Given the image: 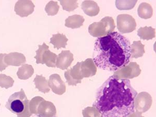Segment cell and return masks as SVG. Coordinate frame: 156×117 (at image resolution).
Instances as JSON below:
<instances>
[{
    "mask_svg": "<svg viewBox=\"0 0 156 117\" xmlns=\"http://www.w3.org/2000/svg\"><path fill=\"white\" fill-rule=\"evenodd\" d=\"M141 73L140 66L136 62H131L114 73L113 76L121 79H131L139 76Z\"/></svg>",
    "mask_w": 156,
    "mask_h": 117,
    "instance_id": "ba28073f",
    "label": "cell"
},
{
    "mask_svg": "<svg viewBox=\"0 0 156 117\" xmlns=\"http://www.w3.org/2000/svg\"><path fill=\"white\" fill-rule=\"evenodd\" d=\"M68 40L66 36L63 34H53L50 39V43L54 45V48L59 50L61 48H65Z\"/></svg>",
    "mask_w": 156,
    "mask_h": 117,
    "instance_id": "e0dca14e",
    "label": "cell"
},
{
    "mask_svg": "<svg viewBox=\"0 0 156 117\" xmlns=\"http://www.w3.org/2000/svg\"><path fill=\"white\" fill-rule=\"evenodd\" d=\"M81 9L85 14L90 17L98 15L100 11L98 4L94 1H84L82 3Z\"/></svg>",
    "mask_w": 156,
    "mask_h": 117,
    "instance_id": "9a60e30c",
    "label": "cell"
},
{
    "mask_svg": "<svg viewBox=\"0 0 156 117\" xmlns=\"http://www.w3.org/2000/svg\"><path fill=\"white\" fill-rule=\"evenodd\" d=\"M6 54H0V71H3L8 66L4 62Z\"/></svg>",
    "mask_w": 156,
    "mask_h": 117,
    "instance_id": "83f0119b",
    "label": "cell"
},
{
    "mask_svg": "<svg viewBox=\"0 0 156 117\" xmlns=\"http://www.w3.org/2000/svg\"><path fill=\"white\" fill-rule=\"evenodd\" d=\"M60 4L65 11L72 12L78 7L77 1H60Z\"/></svg>",
    "mask_w": 156,
    "mask_h": 117,
    "instance_id": "484cf974",
    "label": "cell"
},
{
    "mask_svg": "<svg viewBox=\"0 0 156 117\" xmlns=\"http://www.w3.org/2000/svg\"><path fill=\"white\" fill-rule=\"evenodd\" d=\"M34 73L33 67L28 64H24L21 67L19 68L17 75L20 80H26L31 78Z\"/></svg>",
    "mask_w": 156,
    "mask_h": 117,
    "instance_id": "d6986e66",
    "label": "cell"
},
{
    "mask_svg": "<svg viewBox=\"0 0 156 117\" xmlns=\"http://www.w3.org/2000/svg\"><path fill=\"white\" fill-rule=\"evenodd\" d=\"M73 60V55L70 51H62L57 56L56 66L62 70L67 69Z\"/></svg>",
    "mask_w": 156,
    "mask_h": 117,
    "instance_id": "4fadbf2b",
    "label": "cell"
},
{
    "mask_svg": "<svg viewBox=\"0 0 156 117\" xmlns=\"http://www.w3.org/2000/svg\"><path fill=\"white\" fill-rule=\"evenodd\" d=\"M14 80L11 76L4 74H0V87L8 89L12 87Z\"/></svg>",
    "mask_w": 156,
    "mask_h": 117,
    "instance_id": "d4e9b609",
    "label": "cell"
},
{
    "mask_svg": "<svg viewBox=\"0 0 156 117\" xmlns=\"http://www.w3.org/2000/svg\"><path fill=\"white\" fill-rule=\"evenodd\" d=\"M34 81L36 85V89H37L40 92L44 94L50 92V88L48 86V81L44 76L37 75Z\"/></svg>",
    "mask_w": 156,
    "mask_h": 117,
    "instance_id": "ffe728a7",
    "label": "cell"
},
{
    "mask_svg": "<svg viewBox=\"0 0 156 117\" xmlns=\"http://www.w3.org/2000/svg\"><path fill=\"white\" fill-rule=\"evenodd\" d=\"M145 53V45L142 44L141 41H134L131 45V54L132 58H138L142 57Z\"/></svg>",
    "mask_w": 156,
    "mask_h": 117,
    "instance_id": "44dd1931",
    "label": "cell"
},
{
    "mask_svg": "<svg viewBox=\"0 0 156 117\" xmlns=\"http://www.w3.org/2000/svg\"><path fill=\"white\" fill-rule=\"evenodd\" d=\"M137 1L136 0H131V1H115V6L117 9L121 11L122 10H131L135 7Z\"/></svg>",
    "mask_w": 156,
    "mask_h": 117,
    "instance_id": "603a6c76",
    "label": "cell"
},
{
    "mask_svg": "<svg viewBox=\"0 0 156 117\" xmlns=\"http://www.w3.org/2000/svg\"><path fill=\"white\" fill-rule=\"evenodd\" d=\"M97 67L93 59L87 58L77 64L70 69H68L64 73L67 82L69 85L76 86L81 83L84 78H89L96 75Z\"/></svg>",
    "mask_w": 156,
    "mask_h": 117,
    "instance_id": "3957f363",
    "label": "cell"
},
{
    "mask_svg": "<svg viewBox=\"0 0 156 117\" xmlns=\"http://www.w3.org/2000/svg\"><path fill=\"white\" fill-rule=\"evenodd\" d=\"M115 26L112 17L106 16L99 22H95L89 26V32L94 37H102L112 33Z\"/></svg>",
    "mask_w": 156,
    "mask_h": 117,
    "instance_id": "8992f818",
    "label": "cell"
},
{
    "mask_svg": "<svg viewBox=\"0 0 156 117\" xmlns=\"http://www.w3.org/2000/svg\"><path fill=\"white\" fill-rule=\"evenodd\" d=\"M83 117H101V115L97 108L94 107H87L82 110Z\"/></svg>",
    "mask_w": 156,
    "mask_h": 117,
    "instance_id": "4316f807",
    "label": "cell"
},
{
    "mask_svg": "<svg viewBox=\"0 0 156 117\" xmlns=\"http://www.w3.org/2000/svg\"><path fill=\"white\" fill-rule=\"evenodd\" d=\"M49 47L43 43L39 45V49L36 51V63L37 64H45L48 67L55 68L56 63L57 55L48 50Z\"/></svg>",
    "mask_w": 156,
    "mask_h": 117,
    "instance_id": "52a82bcc",
    "label": "cell"
},
{
    "mask_svg": "<svg viewBox=\"0 0 156 117\" xmlns=\"http://www.w3.org/2000/svg\"><path fill=\"white\" fill-rule=\"evenodd\" d=\"M117 28L121 34H128L136 29V23L132 16L128 14H120L117 16Z\"/></svg>",
    "mask_w": 156,
    "mask_h": 117,
    "instance_id": "9c48e42d",
    "label": "cell"
},
{
    "mask_svg": "<svg viewBox=\"0 0 156 117\" xmlns=\"http://www.w3.org/2000/svg\"><path fill=\"white\" fill-rule=\"evenodd\" d=\"M35 5L31 1L20 0L16 2L14 11L21 17H26L34 12Z\"/></svg>",
    "mask_w": 156,
    "mask_h": 117,
    "instance_id": "8fae6325",
    "label": "cell"
},
{
    "mask_svg": "<svg viewBox=\"0 0 156 117\" xmlns=\"http://www.w3.org/2000/svg\"><path fill=\"white\" fill-rule=\"evenodd\" d=\"M83 17L79 15H74L69 16L65 20V26L71 29L79 28L84 22Z\"/></svg>",
    "mask_w": 156,
    "mask_h": 117,
    "instance_id": "2e32d148",
    "label": "cell"
},
{
    "mask_svg": "<svg viewBox=\"0 0 156 117\" xmlns=\"http://www.w3.org/2000/svg\"><path fill=\"white\" fill-rule=\"evenodd\" d=\"M49 87L53 92L58 95H62L66 92V87L65 83L58 74H53L50 76L48 81Z\"/></svg>",
    "mask_w": 156,
    "mask_h": 117,
    "instance_id": "7c38bea8",
    "label": "cell"
},
{
    "mask_svg": "<svg viewBox=\"0 0 156 117\" xmlns=\"http://www.w3.org/2000/svg\"><path fill=\"white\" fill-rule=\"evenodd\" d=\"M137 35L144 40H151L156 37V29L151 27H141L137 31Z\"/></svg>",
    "mask_w": 156,
    "mask_h": 117,
    "instance_id": "7402d4cb",
    "label": "cell"
},
{
    "mask_svg": "<svg viewBox=\"0 0 156 117\" xmlns=\"http://www.w3.org/2000/svg\"><path fill=\"white\" fill-rule=\"evenodd\" d=\"M29 109L32 114L39 117H53L56 114L55 105L40 96H36L29 101Z\"/></svg>",
    "mask_w": 156,
    "mask_h": 117,
    "instance_id": "5b68a950",
    "label": "cell"
},
{
    "mask_svg": "<svg viewBox=\"0 0 156 117\" xmlns=\"http://www.w3.org/2000/svg\"><path fill=\"white\" fill-rule=\"evenodd\" d=\"M127 117H144L142 115V114L138 112H134L133 113L130 114Z\"/></svg>",
    "mask_w": 156,
    "mask_h": 117,
    "instance_id": "f1b7e54d",
    "label": "cell"
},
{
    "mask_svg": "<svg viewBox=\"0 0 156 117\" xmlns=\"http://www.w3.org/2000/svg\"><path fill=\"white\" fill-rule=\"evenodd\" d=\"M5 107L18 117H30L32 115L29 109V101L23 89L9 97Z\"/></svg>",
    "mask_w": 156,
    "mask_h": 117,
    "instance_id": "277c9868",
    "label": "cell"
},
{
    "mask_svg": "<svg viewBox=\"0 0 156 117\" xmlns=\"http://www.w3.org/2000/svg\"><path fill=\"white\" fill-rule=\"evenodd\" d=\"M0 106H1V104H0Z\"/></svg>",
    "mask_w": 156,
    "mask_h": 117,
    "instance_id": "f546056e",
    "label": "cell"
},
{
    "mask_svg": "<svg viewBox=\"0 0 156 117\" xmlns=\"http://www.w3.org/2000/svg\"><path fill=\"white\" fill-rule=\"evenodd\" d=\"M137 13L140 17L144 20L151 18L153 14V8L149 4L143 2L140 4L137 9Z\"/></svg>",
    "mask_w": 156,
    "mask_h": 117,
    "instance_id": "ac0fdd59",
    "label": "cell"
},
{
    "mask_svg": "<svg viewBox=\"0 0 156 117\" xmlns=\"http://www.w3.org/2000/svg\"><path fill=\"white\" fill-rule=\"evenodd\" d=\"M59 9V6L58 2L51 1L46 4L45 7V11L48 16H54L57 14Z\"/></svg>",
    "mask_w": 156,
    "mask_h": 117,
    "instance_id": "cb8c5ba5",
    "label": "cell"
},
{
    "mask_svg": "<svg viewBox=\"0 0 156 117\" xmlns=\"http://www.w3.org/2000/svg\"><path fill=\"white\" fill-rule=\"evenodd\" d=\"M137 94L129 80L112 76L98 89L93 107L100 112L101 117H127L135 112Z\"/></svg>",
    "mask_w": 156,
    "mask_h": 117,
    "instance_id": "6da1fadb",
    "label": "cell"
},
{
    "mask_svg": "<svg viewBox=\"0 0 156 117\" xmlns=\"http://www.w3.org/2000/svg\"><path fill=\"white\" fill-rule=\"evenodd\" d=\"M131 57L130 42L119 32H112L95 41L93 60L100 69L117 71L129 63Z\"/></svg>",
    "mask_w": 156,
    "mask_h": 117,
    "instance_id": "7a4b0ae2",
    "label": "cell"
},
{
    "mask_svg": "<svg viewBox=\"0 0 156 117\" xmlns=\"http://www.w3.org/2000/svg\"><path fill=\"white\" fill-rule=\"evenodd\" d=\"M4 62L7 66H20L26 62V58L23 54L12 52L6 54Z\"/></svg>",
    "mask_w": 156,
    "mask_h": 117,
    "instance_id": "5bb4252c",
    "label": "cell"
},
{
    "mask_svg": "<svg viewBox=\"0 0 156 117\" xmlns=\"http://www.w3.org/2000/svg\"><path fill=\"white\" fill-rule=\"evenodd\" d=\"M152 103V97L148 93H140L137 94L134 99L135 110L141 114L146 112L151 108Z\"/></svg>",
    "mask_w": 156,
    "mask_h": 117,
    "instance_id": "30bf717a",
    "label": "cell"
}]
</instances>
